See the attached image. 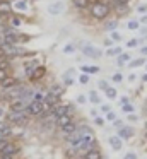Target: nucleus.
I'll return each instance as SVG.
<instances>
[{
    "instance_id": "f257e3e1",
    "label": "nucleus",
    "mask_w": 147,
    "mask_h": 159,
    "mask_svg": "<svg viewBox=\"0 0 147 159\" xmlns=\"http://www.w3.org/2000/svg\"><path fill=\"white\" fill-rule=\"evenodd\" d=\"M109 14V7L103 2H94L91 5V16L94 19H106Z\"/></svg>"
},
{
    "instance_id": "f03ea898",
    "label": "nucleus",
    "mask_w": 147,
    "mask_h": 159,
    "mask_svg": "<svg viewBox=\"0 0 147 159\" xmlns=\"http://www.w3.org/2000/svg\"><path fill=\"white\" fill-rule=\"evenodd\" d=\"M27 75H29L31 80H39L41 77H44V74H46V69H44L43 65H36L33 67V69H26Z\"/></svg>"
},
{
    "instance_id": "7ed1b4c3",
    "label": "nucleus",
    "mask_w": 147,
    "mask_h": 159,
    "mask_svg": "<svg viewBox=\"0 0 147 159\" xmlns=\"http://www.w3.org/2000/svg\"><path fill=\"white\" fill-rule=\"evenodd\" d=\"M43 111H44L43 101H33V103H29V106H27V113L34 115V116H39Z\"/></svg>"
},
{
    "instance_id": "20e7f679",
    "label": "nucleus",
    "mask_w": 147,
    "mask_h": 159,
    "mask_svg": "<svg viewBox=\"0 0 147 159\" xmlns=\"http://www.w3.org/2000/svg\"><path fill=\"white\" fill-rule=\"evenodd\" d=\"M9 120L12 121V123H17V125H22L26 123V113L22 111H10L9 113Z\"/></svg>"
},
{
    "instance_id": "39448f33",
    "label": "nucleus",
    "mask_w": 147,
    "mask_h": 159,
    "mask_svg": "<svg viewBox=\"0 0 147 159\" xmlns=\"http://www.w3.org/2000/svg\"><path fill=\"white\" fill-rule=\"evenodd\" d=\"M82 52H84L85 57H92V58H99L101 57V50L94 48L91 45H82Z\"/></svg>"
},
{
    "instance_id": "423d86ee",
    "label": "nucleus",
    "mask_w": 147,
    "mask_h": 159,
    "mask_svg": "<svg viewBox=\"0 0 147 159\" xmlns=\"http://www.w3.org/2000/svg\"><path fill=\"white\" fill-rule=\"evenodd\" d=\"M12 12V5L9 0H0V16H9Z\"/></svg>"
},
{
    "instance_id": "0eeeda50",
    "label": "nucleus",
    "mask_w": 147,
    "mask_h": 159,
    "mask_svg": "<svg viewBox=\"0 0 147 159\" xmlns=\"http://www.w3.org/2000/svg\"><path fill=\"white\" fill-rule=\"evenodd\" d=\"M68 110H70V106H62V104H58V106H53V116H55V120H57L58 116H62V115H67L68 113Z\"/></svg>"
},
{
    "instance_id": "6e6552de",
    "label": "nucleus",
    "mask_w": 147,
    "mask_h": 159,
    "mask_svg": "<svg viewBox=\"0 0 147 159\" xmlns=\"http://www.w3.org/2000/svg\"><path fill=\"white\" fill-rule=\"evenodd\" d=\"M62 11H63V2H57V4H51L50 7H48V12H50L51 16L62 14Z\"/></svg>"
},
{
    "instance_id": "1a4fd4ad",
    "label": "nucleus",
    "mask_w": 147,
    "mask_h": 159,
    "mask_svg": "<svg viewBox=\"0 0 147 159\" xmlns=\"http://www.w3.org/2000/svg\"><path fill=\"white\" fill-rule=\"evenodd\" d=\"M57 99H58V98L57 96H53V94H50V93H48L46 94V96H44V110H46V108H53L55 106V104H57Z\"/></svg>"
},
{
    "instance_id": "9d476101",
    "label": "nucleus",
    "mask_w": 147,
    "mask_h": 159,
    "mask_svg": "<svg viewBox=\"0 0 147 159\" xmlns=\"http://www.w3.org/2000/svg\"><path fill=\"white\" fill-rule=\"evenodd\" d=\"M16 152H17L16 145H14V144H7L5 147H3L2 151H0V154H3V156H10V157H12V156L16 154Z\"/></svg>"
},
{
    "instance_id": "9b49d317",
    "label": "nucleus",
    "mask_w": 147,
    "mask_h": 159,
    "mask_svg": "<svg viewBox=\"0 0 147 159\" xmlns=\"http://www.w3.org/2000/svg\"><path fill=\"white\" fill-rule=\"evenodd\" d=\"M132 135H133V128H130V127H122L118 132V137H122V139H130Z\"/></svg>"
},
{
    "instance_id": "f8f14e48",
    "label": "nucleus",
    "mask_w": 147,
    "mask_h": 159,
    "mask_svg": "<svg viewBox=\"0 0 147 159\" xmlns=\"http://www.w3.org/2000/svg\"><path fill=\"white\" fill-rule=\"evenodd\" d=\"M62 130H63V134H74L75 130H77V123H74V121H68L67 125H63V127H62Z\"/></svg>"
},
{
    "instance_id": "ddd939ff",
    "label": "nucleus",
    "mask_w": 147,
    "mask_h": 159,
    "mask_svg": "<svg viewBox=\"0 0 147 159\" xmlns=\"http://www.w3.org/2000/svg\"><path fill=\"white\" fill-rule=\"evenodd\" d=\"M84 159H101V154H99V151H96V149H89L84 154Z\"/></svg>"
},
{
    "instance_id": "4468645a",
    "label": "nucleus",
    "mask_w": 147,
    "mask_h": 159,
    "mask_svg": "<svg viewBox=\"0 0 147 159\" xmlns=\"http://www.w3.org/2000/svg\"><path fill=\"white\" fill-rule=\"evenodd\" d=\"M68 121H72V116H70L68 113H67V115H62V116H58V118H57V123L60 125V128L63 127V125H67Z\"/></svg>"
},
{
    "instance_id": "2eb2a0df",
    "label": "nucleus",
    "mask_w": 147,
    "mask_h": 159,
    "mask_svg": "<svg viewBox=\"0 0 147 159\" xmlns=\"http://www.w3.org/2000/svg\"><path fill=\"white\" fill-rule=\"evenodd\" d=\"M109 144H111V147L115 149V151H120V149H122V140H120V137H109Z\"/></svg>"
},
{
    "instance_id": "dca6fc26",
    "label": "nucleus",
    "mask_w": 147,
    "mask_h": 159,
    "mask_svg": "<svg viewBox=\"0 0 147 159\" xmlns=\"http://www.w3.org/2000/svg\"><path fill=\"white\" fill-rule=\"evenodd\" d=\"M16 82H17V80H16V79H12V77H5V79H3L0 84H2V87H5V89H7V87L10 89V87L16 86Z\"/></svg>"
},
{
    "instance_id": "f3484780",
    "label": "nucleus",
    "mask_w": 147,
    "mask_h": 159,
    "mask_svg": "<svg viewBox=\"0 0 147 159\" xmlns=\"http://www.w3.org/2000/svg\"><path fill=\"white\" fill-rule=\"evenodd\" d=\"M80 70L84 74H98L99 72V67H96V65H92V67H89V65H82L80 67Z\"/></svg>"
},
{
    "instance_id": "a211bd4d",
    "label": "nucleus",
    "mask_w": 147,
    "mask_h": 159,
    "mask_svg": "<svg viewBox=\"0 0 147 159\" xmlns=\"http://www.w3.org/2000/svg\"><path fill=\"white\" fill-rule=\"evenodd\" d=\"M9 134H10L9 123H3V121H0V137H7Z\"/></svg>"
},
{
    "instance_id": "6ab92c4d",
    "label": "nucleus",
    "mask_w": 147,
    "mask_h": 159,
    "mask_svg": "<svg viewBox=\"0 0 147 159\" xmlns=\"http://www.w3.org/2000/svg\"><path fill=\"white\" fill-rule=\"evenodd\" d=\"M50 94H53V96L60 98L62 94H63V86H51V89H50Z\"/></svg>"
},
{
    "instance_id": "aec40b11",
    "label": "nucleus",
    "mask_w": 147,
    "mask_h": 159,
    "mask_svg": "<svg viewBox=\"0 0 147 159\" xmlns=\"http://www.w3.org/2000/svg\"><path fill=\"white\" fill-rule=\"evenodd\" d=\"M16 9H17V11H26V9H27V2H26V0H16Z\"/></svg>"
},
{
    "instance_id": "412c9836",
    "label": "nucleus",
    "mask_w": 147,
    "mask_h": 159,
    "mask_svg": "<svg viewBox=\"0 0 147 159\" xmlns=\"http://www.w3.org/2000/svg\"><path fill=\"white\" fill-rule=\"evenodd\" d=\"M74 5L77 9H85L89 5V0H74Z\"/></svg>"
},
{
    "instance_id": "4be33fe9",
    "label": "nucleus",
    "mask_w": 147,
    "mask_h": 159,
    "mask_svg": "<svg viewBox=\"0 0 147 159\" xmlns=\"http://www.w3.org/2000/svg\"><path fill=\"white\" fill-rule=\"evenodd\" d=\"M116 26H118V22H116V21H108V22H104V29H106V31H115Z\"/></svg>"
},
{
    "instance_id": "5701e85b",
    "label": "nucleus",
    "mask_w": 147,
    "mask_h": 159,
    "mask_svg": "<svg viewBox=\"0 0 147 159\" xmlns=\"http://www.w3.org/2000/svg\"><path fill=\"white\" fill-rule=\"evenodd\" d=\"M126 11H128V9H126V4H118V2H116V12H120V16H125Z\"/></svg>"
},
{
    "instance_id": "b1692460",
    "label": "nucleus",
    "mask_w": 147,
    "mask_h": 159,
    "mask_svg": "<svg viewBox=\"0 0 147 159\" xmlns=\"http://www.w3.org/2000/svg\"><path fill=\"white\" fill-rule=\"evenodd\" d=\"M120 53H122V48H120V46H116V48L108 50V52H106V55H108V57H115V55H120Z\"/></svg>"
},
{
    "instance_id": "393cba45",
    "label": "nucleus",
    "mask_w": 147,
    "mask_h": 159,
    "mask_svg": "<svg viewBox=\"0 0 147 159\" xmlns=\"http://www.w3.org/2000/svg\"><path fill=\"white\" fill-rule=\"evenodd\" d=\"M128 60H130L128 53H120L118 55V63H125V62H128Z\"/></svg>"
},
{
    "instance_id": "a878e982",
    "label": "nucleus",
    "mask_w": 147,
    "mask_h": 159,
    "mask_svg": "<svg viewBox=\"0 0 147 159\" xmlns=\"http://www.w3.org/2000/svg\"><path fill=\"white\" fill-rule=\"evenodd\" d=\"M106 96H108L109 99H115V98H116V89H113V87H108V89H106Z\"/></svg>"
},
{
    "instance_id": "bb28decb",
    "label": "nucleus",
    "mask_w": 147,
    "mask_h": 159,
    "mask_svg": "<svg viewBox=\"0 0 147 159\" xmlns=\"http://www.w3.org/2000/svg\"><path fill=\"white\" fill-rule=\"evenodd\" d=\"M89 99H91L92 103H99V101H101V99H99V96L96 94V91H91V94H89Z\"/></svg>"
},
{
    "instance_id": "cd10ccee",
    "label": "nucleus",
    "mask_w": 147,
    "mask_h": 159,
    "mask_svg": "<svg viewBox=\"0 0 147 159\" xmlns=\"http://www.w3.org/2000/svg\"><path fill=\"white\" fill-rule=\"evenodd\" d=\"M140 65H144V58H139V60L130 62V69H133V67H140Z\"/></svg>"
},
{
    "instance_id": "c85d7f7f",
    "label": "nucleus",
    "mask_w": 147,
    "mask_h": 159,
    "mask_svg": "<svg viewBox=\"0 0 147 159\" xmlns=\"http://www.w3.org/2000/svg\"><path fill=\"white\" fill-rule=\"evenodd\" d=\"M43 99H44L43 93H34L33 94V101H43Z\"/></svg>"
},
{
    "instance_id": "c756f323",
    "label": "nucleus",
    "mask_w": 147,
    "mask_h": 159,
    "mask_svg": "<svg viewBox=\"0 0 147 159\" xmlns=\"http://www.w3.org/2000/svg\"><path fill=\"white\" fill-rule=\"evenodd\" d=\"M5 77H9V72H7L5 69H2V67H0V82H2Z\"/></svg>"
},
{
    "instance_id": "7c9ffc66",
    "label": "nucleus",
    "mask_w": 147,
    "mask_h": 159,
    "mask_svg": "<svg viewBox=\"0 0 147 159\" xmlns=\"http://www.w3.org/2000/svg\"><path fill=\"white\" fill-rule=\"evenodd\" d=\"M137 45H139V39H130V41L126 43V46H128V48H135Z\"/></svg>"
},
{
    "instance_id": "2f4dec72",
    "label": "nucleus",
    "mask_w": 147,
    "mask_h": 159,
    "mask_svg": "<svg viewBox=\"0 0 147 159\" xmlns=\"http://www.w3.org/2000/svg\"><path fill=\"white\" fill-rule=\"evenodd\" d=\"M123 111H125V113H132V111H133V106H132V104H128V103L123 104Z\"/></svg>"
},
{
    "instance_id": "473e14b6",
    "label": "nucleus",
    "mask_w": 147,
    "mask_h": 159,
    "mask_svg": "<svg viewBox=\"0 0 147 159\" xmlns=\"http://www.w3.org/2000/svg\"><path fill=\"white\" fill-rule=\"evenodd\" d=\"M79 80H80V84H87L89 82V75H87V74H82Z\"/></svg>"
},
{
    "instance_id": "72a5a7b5",
    "label": "nucleus",
    "mask_w": 147,
    "mask_h": 159,
    "mask_svg": "<svg viewBox=\"0 0 147 159\" xmlns=\"http://www.w3.org/2000/svg\"><path fill=\"white\" fill-rule=\"evenodd\" d=\"M137 28H139V22L137 21H130L128 22V29H137Z\"/></svg>"
},
{
    "instance_id": "f704fd0d",
    "label": "nucleus",
    "mask_w": 147,
    "mask_h": 159,
    "mask_svg": "<svg viewBox=\"0 0 147 159\" xmlns=\"http://www.w3.org/2000/svg\"><path fill=\"white\" fill-rule=\"evenodd\" d=\"M108 87L109 86H108V82H106V80H99V89H104L106 91Z\"/></svg>"
},
{
    "instance_id": "c9c22d12",
    "label": "nucleus",
    "mask_w": 147,
    "mask_h": 159,
    "mask_svg": "<svg viewBox=\"0 0 147 159\" xmlns=\"http://www.w3.org/2000/svg\"><path fill=\"white\" fill-rule=\"evenodd\" d=\"M120 38H122V36H120V33L113 31V34H111V39H113V41H120Z\"/></svg>"
},
{
    "instance_id": "e433bc0d",
    "label": "nucleus",
    "mask_w": 147,
    "mask_h": 159,
    "mask_svg": "<svg viewBox=\"0 0 147 159\" xmlns=\"http://www.w3.org/2000/svg\"><path fill=\"white\" fill-rule=\"evenodd\" d=\"M122 74H115V75H113V82H122Z\"/></svg>"
},
{
    "instance_id": "4c0bfd02",
    "label": "nucleus",
    "mask_w": 147,
    "mask_h": 159,
    "mask_svg": "<svg viewBox=\"0 0 147 159\" xmlns=\"http://www.w3.org/2000/svg\"><path fill=\"white\" fill-rule=\"evenodd\" d=\"M7 144H9V140H7V139H0V151H2Z\"/></svg>"
},
{
    "instance_id": "58836bf2",
    "label": "nucleus",
    "mask_w": 147,
    "mask_h": 159,
    "mask_svg": "<svg viewBox=\"0 0 147 159\" xmlns=\"http://www.w3.org/2000/svg\"><path fill=\"white\" fill-rule=\"evenodd\" d=\"M63 52H65V53H72V52H74V46H72V45L65 46V48H63Z\"/></svg>"
},
{
    "instance_id": "ea45409f",
    "label": "nucleus",
    "mask_w": 147,
    "mask_h": 159,
    "mask_svg": "<svg viewBox=\"0 0 147 159\" xmlns=\"http://www.w3.org/2000/svg\"><path fill=\"white\" fill-rule=\"evenodd\" d=\"M108 120H111V121L116 120V116H115V113H113V111H108Z\"/></svg>"
},
{
    "instance_id": "a19ab883",
    "label": "nucleus",
    "mask_w": 147,
    "mask_h": 159,
    "mask_svg": "<svg viewBox=\"0 0 147 159\" xmlns=\"http://www.w3.org/2000/svg\"><path fill=\"white\" fill-rule=\"evenodd\" d=\"M123 159H137V156L133 154V152H128V154H126V156H125V157H123Z\"/></svg>"
},
{
    "instance_id": "79ce46f5",
    "label": "nucleus",
    "mask_w": 147,
    "mask_h": 159,
    "mask_svg": "<svg viewBox=\"0 0 147 159\" xmlns=\"http://www.w3.org/2000/svg\"><path fill=\"white\" fill-rule=\"evenodd\" d=\"M96 125H99V127H101V125H104V120H103V118H99V116H96Z\"/></svg>"
},
{
    "instance_id": "37998d69",
    "label": "nucleus",
    "mask_w": 147,
    "mask_h": 159,
    "mask_svg": "<svg viewBox=\"0 0 147 159\" xmlns=\"http://www.w3.org/2000/svg\"><path fill=\"white\" fill-rule=\"evenodd\" d=\"M115 127H116V128H122V127H123V121H122V120H115Z\"/></svg>"
},
{
    "instance_id": "c03bdc74",
    "label": "nucleus",
    "mask_w": 147,
    "mask_h": 159,
    "mask_svg": "<svg viewBox=\"0 0 147 159\" xmlns=\"http://www.w3.org/2000/svg\"><path fill=\"white\" fill-rule=\"evenodd\" d=\"M72 84H74V80H72L70 77H67V79H65V86H72Z\"/></svg>"
},
{
    "instance_id": "a18cd8bd",
    "label": "nucleus",
    "mask_w": 147,
    "mask_h": 159,
    "mask_svg": "<svg viewBox=\"0 0 147 159\" xmlns=\"http://www.w3.org/2000/svg\"><path fill=\"white\" fill-rule=\"evenodd\" d=\"M12 26H21V21H19V19H12Z\"/></svg>"
},
{
    "instance_id": "49530a36",
    "label": "nucleus",
    "mask_w": 147,
    "mask_h": 159,
    "mask_svg": "<svg viewBox=\"0 0 147 159\" xmlns=\"http://www.w3.org/2000/svg\"><path fill=\"white\" fill-rule=\"evenodd\" d=\"M109 110H111V108H109V106H108V104H104V106H103V108H101V111H104V113H108V111H109Z\"/></svg>"
},
{
    "instance_id": "de8ad7c7",
    "label": "nucleus",
    "mask_w": 147,
    "mask_h": 159,
    "mask_svg": "<svg viewBox=\"0 0 147 159\" xmlns=\"http://www.w3.org/2000/svg\"><path fill=\"white\" fill-rule=\"evenodd\" d=\"M139 12H147V5H140V7H139Z\"/></svg>"
},
{
    "instance_id": "09e8293b",
    "label": "nucleus",
    "mask_w": 147,
    "mask_h": 159,
    "mask_svg": "<svg viewBox=\"0 0 147 159\" xmlns=\"http://www.w3.org/2000/svg\"><path fill=\"white\" fill-rule=\"evenodd\" d=\"M128 115H130V116H128L130 121H137V116H135V115H132V113H128Z\"/></svg>"
},
{
    "instance_id": "8fccbe9b",
    "label": "nucleus",
    "mask_w": 147,
    "mask_h": 159,
    "mask_svg": "<svg viewBox=\"0 0 147 159\" xmlns=\"http://www.w3.org/2000/svg\"><path fill=\"white\" fill-rule=\"evenodd\" d=\"M104 45L106 46H111L113 45V39H104Z\"/></svg>"
},
{
    "instance_id": "3c124183",
    "label": "nucleus",
    "mask_w": 147,
    "mask_h": 159,
    "mask_svg": "<svg viewBox=\"0 0 147 159\" xmlns=\"http://www.w3.org/2000/svg\"><path fill=\"white\" fill-rule=\"evenodd\" d=\"M116 2H118V4H128L130 0H116Z\"/></svg>"
},
{
    "instance_id": "603ef678",
    "label": "nucleus",
    "mask_w": 147,
    "mask_h": 159,
    "mask_svg": "<svg viewBox=\"0 0 147 159\" xmlns=\"http://www.w3.org/2000/svg\"><path fill=\"white\" fill-rule=\"evenodd\" d=\"M79 103H85V98L84 96H79Z\"/></svg>"
},
{
    "instance_id": "864d4df0",
    "label": "nucleus",
    "mask_w": 147,
    "mask_h": 159,
    "mask_svg": "<svg viewBox=\"0 0 147 159\" xmlns=\"http://www.w3.org/2000/svg\"><path fill=\"white\" fill-rule=\"evenodd\" d=\"M140 52H142V55H147V46H144V48L140 50Z\"/></svg>"
},
{
    "instance_id": "5fc2aeb1",
    "label": "nucleus",
    "mask_w": 147,
    "mask_h": 159,
    "mask_svg": "<svg viewBox=\"0 0 147 159\" xmlns=\"http://www.w3.org/2000/svg\"><path fill=\"white\" fill-rule=\"evenodd\" d=\"M0 159H12L10 156H3V154H0Z\"/></svg>"
},
{
    "instance_id": "6e6d98bb",
    "label": "nucleus",
    "mask_w": 147,
    "mask_h": 159,
    "mask_svg": "<svg viewBox=\"0 0 147 159\" xmlns=\"http://www.w3.org/2000/svg\"><path fill=\"white\" fill-rule=\"evenodd\" d=\"M142 80H144V82H147V74H144V77H142Z\"/></svg>"
},
{
    "instance_id": "4d7b16f0",
    "label": "nucleus",
    "mask_w": 147,
    "mask_h": 159,
    "mask_svg": "<svg viewBox=\"0 0 147 159\" xmlns=\"http://www.w3.org/2000/svg\"><path fill=\"white\" fill-rule=\"evenodd\" d=\"M2 115H3V110H2V108H0V116H2Z\"/></svg>"
},
{
    "instance_id": "13d9d810",
    "label": "nucleus",
    "mask_w": 147,
    "mask_h": 159,
    "mask_svg": "<svg viewBox=\"0 0 147 159\" xmlns=\"http://www.w3.org/2000/svg\"><path fill=\"white\" fill-rule=\"evenodd\" d=\"M145 69H147V67H145Z\"/></svg>"
},
{
    "instance_id": "bf43d9fd",
    "label": "nucleus",
    "mask_w": 147,
    "mask_h": 159,
    "mask_svg": "<svg viewBox=\"0 0 147 159\" xmlns=\"http://www.w3.org/2000/svg\"><path fill=\"white\" fill-rule=\"evenodd\" d=\"M9 2H10V0H9Z\"/></svg>"
}]
</instances>
